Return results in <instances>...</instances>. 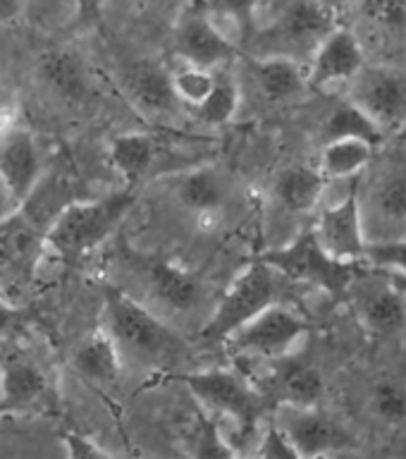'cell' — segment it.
I'll return each instance as SVG.
<instances>
[{"mask_svg":"<svg viewBox=\"0 0 406 459\" xmlns=\"http://www.w3.org/2000/svg\"><path fill=\"white\" fill-rule=\"evenodd\" d=\"M364 14L390 34L406 31V0H364Z\"/></svg>","mask_w":406,"mask_h":459,"instance_id":"32","label":"cell"},{"mask_svg":"<svg viewBox=\"0 0 406 459\" xmlns=\"http://www.w3.org/2000/svg\"><path fill=\"white\" fill-rule=\"evenodd\" d=\"M361 321L376 335H393L406 325V294L385 282L364 287L358 294Z\"/></svg>","mask_w":406,"mask_h":459,"instance_id":"16","label":"cell"},{"mask_svg":"<svg viewBox=\"0 0 406 459\" xmlns=\"http://www.w3.org/2000/svg\"><path fill=\"white\" fill-rule=\"evenodd\" d=\"M364 258L373 265L394 268L406 278V239H393V242L366 244Z\"/></svg>","mask_w":406,"mask_h":459,"instance_id":"34","label":"cell"},{"mask_svg":"<svg viewBox=\"0 0 406 459\" xmlns=\"http://www.w3.org/2000/svg\"><path fill=\"white\" fill-rule=\"evenodd\" d=\"M328 3H333V5H335V3H337V0H328Z\"/></svg>","mask_w":406,"mask_h":459,"instance_id":"42","label":"cell"},{"mask_svg":"<svg viewBox=\"0 0 406 459\" xmlns=\"http://www.w3.org/2000/svg\"><path fill=\"white\" fill-rule=\"evenodd\" d=\"M280 394L287 404H301V407H314L318 404L325 393V383L318 368L314 366H287L280 373Z\"/></svg>","mask_w":406,"mask_h":459,"instance_id":"25","label":"cell"},{"mask_svg":"<svg viewBox=\"0 0 406 459\" xmlns=\"http://www.w3.org/2000/svg\"><path fill=\"white\" fill-rule=\"evenodd\" d=\"M134 204V192H113L100 199L72 201L46 228V249L74 264L106 242Z\"/></svg>","mask_w":406,"mask_h":459,"instance_id":"1","label":"cell"},{"mask_svg":"<svg viewBox=\"0 0 406 459\" xmlns=\"http://www.w3.org/2000/svg\"><path fill=\"white\" fill-rule=\"evenodd\" d=\"M206 7L215 20L232 22L239 34H246L254 24L261 0H208Z\"/></svg>","mask_w":406,"mask_h":459,"instance_id":"33","label":"cell"},{"mask_svg":"<svg viewBox=\"0 0 406 459\" xmlns=\"http://www.w3.org/2000/svg\"><path fill=\"white\" fill-rule=\"evenodd\" d=\"M272 423L285 433L297 457H325L351 447L350 433L318 404L301 407V404L280 402Z\"/></svg>","mask_w":406,"mask_h":459,"instance_id":"7","label":"cell"},{"mask_svg":"<svg viewBox=\"0 0 406 459\" xmlns=\"http://www.w3.org/2000/svg\"><path fill=\"white\" fill-rule=\"evenodd\" d=\"M307 333L308 323L299 314H294L292 308L275 301L232 333L228 342H232L237 351L251 357L282 359Z\"/></svg>","mask_w":406,"mask_h":459,"instance_id":"8","label":"cell"},{"mask_svg":"<svg viewBox=\"0 0 406 459\" xmlns=\"http://www.w3.org/2000/svg\"><path fill=\"white\" fill-rule=\"evenodd\" d=\"M366 65V53L357 34L347 27H335L311 53L307 77L311 86L347 84Z\"/></svg>","mask_w":406,"mask_h":459,"instance_id":"12","label":"cell"},{"mask_svg":"<svg viewBox=\"0 0 406 459\" xmlns=\"http://www.w3.org/2000/svg\"><path fill=\"white\" fill-rule=\"evenodd\" d=\"M239 108V86L229 74L215 70V84L206 99L196 106V113L206 125H225Z\"/></svg>","mask_w":406,"mask_h":459,"instance_id":"26","label":"cell"},{"mask_svg":"<svg viewBox=\"0 0 406 459\" xmlns=\"http://www.w3.org/2000/svg\"><path fill=\"white\" fill-rule=\"evenodd\" d=\"M24 10V0H0V24H13Z\"/></svg>","mask_w":406,"mask_h":459,"instance_id":"40","label":"cell"},{"mask_svg":"<svg viewBox=\"0 0 406 459\" xmlns=\"http://www.w3.org/2000/svg\"><path fill=\"white\" fill-rule=\"evenodd\" d=\"M328 178L314 165H292L280 172L275 179V196L287 211L292 213H308L318 206L325 192Z\"/></svg>","mask_w":406,"mask_h":459,"instance_id":"21","label":"cell"},{"mask_svg":"<svg viewBox=\"0 0 406 459\" xmlns=\"http://www.w3.org/2000/svg\"><path fill=\"white\" fill-rule=\"evenodd\" d=\"M65 443H67L70 457H110L106 450H100L99 445L91 443L89 437L77 436V433H67Z\"/></svg>","mask_w":406,"mask_h":459,"instance_id":"36","label":"cell"},{"mask_svg":"<svg viewBox=\"0 0 406 459\" xmlns=\"http://www.w3.org/2000/svg\"><path fill=\"white\" fill-rule=\"evenodd\" d=\"M77 7V14L82 22H99L103 14L106 0H72Z\"/></svg>","mask_w":406,"mask_h":459,"instance_id":"38","label":"cell"},{"mask_svg":"<svg viewBox=\"0 0 406 459\" xmlns=\"http://www.w3.org/2000/svg\"><path fill=\"white\" fill-rule=\"evenodd\" d=\"M20 211V201L14 199L13 192L7 189V185L0 179V221H5L13 213Z\"/></svg>","mask_w":406,"mask_h":459,"instance_id":"39","label":"cell"},{"mask_svg":"<svg viewBox=\"0 0 406 459\" xmlns=\"http://www.w3.org/2000/svg\"><path fill=\"white\" fill-rule=\"evenodd\" d=\"M149 282L153 297L177 314L194 308L203 297V285L199 278L168 261H153L149 265Z\"/></svg>","mask_w":406,"mask_h":459,"instance_id":"19","label":"cell"},{"mask_svg":"<svg viewBox=\"0 0 406 459\" xmlns=\"http://www.w3.org/2000/svg\"><path fill=\"white\" fill-rule=\"evenodd\" d=\"M215 84V70L196 67V65H182L177 72H172V86L179 103L196 108L206 99Z\"/></svg>","mask_w":406,"mask_h":459,"instance_id":"29","label":"cell"},{"mask_svg":"<svg viewBox=\"0 0 406 459\" xmlns=\"http://www.w3.org/2000/svg\"><path fill=\"white\" fill-rule=\"evenodd\" d=\"M22 321V311L7 294L0 292V337L10 335Z\"/></svg>","mask_w":406,"mask_h":459,"instance_id":"37","label":"cell"},{"mask_svg":"<svg viewBox=\"0 0 406 459\" xmlns=\"http://www.w3.org/2000/svg\"><path fill=\"white\" fill-rule=\"evenodd\" d=\"M373 411L390 426L406 423V387L393 380H383L373 390Z\"/></svg>","mask_w":406,"mask_h":459,"instance_id":"31","label":"cell"},{"mask_svg":"<svg viewBox=\"0 0 406 459\" xmlns=\"http://www.w3.org/2000/svg\"><path fill=\"white\" fill-rule=\"evenodd\" d=\"M149 3H153V5H168L172 0H149Z\"/></svg>","mask_w":406,"mask_h":459,"instance_id":"41","label":"cell"},{"mask_svg":"<svg viewBox=\"0 0 406 459\" xmlns=\"http://www.w3.org/2000/svg\"><path fill=\"white\" fill-rule=\"evenodd\" d=\"M261 261L272 265L282 278L321 287L335 299H342L357 278V261H342L323 249L314 228L299 232L285 247L261 254Z\"/></svg>","mask_w":406,"mask_h":459,"instance_id":"3","label":"cell"},{"mask_svg":"<svg viewBox=\"0 0 406 459\" xmlns=\"http://www.w3.org/2000/svg\"><path fill=\"white\" fill-rule=\"evenodd\" d=\"M373 151L376 146L364 139H357V136L333 139V142L323 143L318 170L328 179H350L371 163Z\"/></svg>","mask_w":406,"mask_h":459,"instance_id":"22","label":"cell"},{"mask_svg":"<svg viewBox=\"0 0 406 459\" xmlns=\"http://www.w3.org/2000/svg\"><path fill=\"white\" fill-rule=\"evenodd\" d=\"M0 292H3V287H0ZM3 294H5V292H3Z\"/></svg>","mask_w":406,"mask_h":459,"instance_id":"43","label":"cell"},{"mask_svg":"<svg viewBox=\"0 0 406 459\" xmlns=\"http://www.w3.org/2000/svg\"><path fill=\"white\" fill-rule=\"evenodd\" d=\"M256 455L258 457H297V452H294V447L285 437V433L275 423H271L265 429L263 437L258 440Z\"/></svg>","mask_w":406,"mask_h":459,"instance_id":"35","label":"cell"},{"mask_svg":"<svg viewBox=\"0 0 406 459\" xmlns=\"http://www.w3.org/2000/svg\"><path fill=\"white\" fill-rule=\"evenodd\" d=\"M106 330L125 359L139 364H163L182 351L177 333L165 325L149 307L117 287L106 290Z\"/></svg>","mask_w":406,"mask_h":459,"instance_id":"2","label":"cell"},{"mask_svg":"<svg viewBox=\"0 0 406 459\" xmlns=\"http://www.w3.org/2000/svg\"><path fill=\"white\" fill-rule=\"evenodd\" d=\"M335 27V10L328 0H287L275 20V34L289 48L311 53Z\"/></svg>","mask_w":406,"mask_h":459,"instance_id":"13","label":"cell"},{"mask_svg":"<svg viewBox=\"0 0 406 459\" xmlns=\"http://www.w3.org/2000/svg\"><path fill=\"white\" fill-rule=\"evenodd\" d=\"M251 70L261 91L271 100H292L301 96L308 86L307 70L301 67L297 57L285 56V53L258 57L251 63Z\"/></svg>","mask_w":406,"mask_h":459,"instance_id":"18","label":"cell"},{"mask_svg":"<svg viewBox=\"0 0 406 459\" xmlns=\"http://www.w3.org/2000/svg\"><path fill=\"white\" fill-rule=\"evenodd\" d=\"M46 373L29 357H7L0 368V404L5 409L31 407L46 394Z\"/></svg>","mask_w":406,"mask_h":459,"instance_id":"17","label":"cell"},{"mask_svg":"<svg viewBox=\"0 0 406 459\" xmlns=\"http://www.w3.org/2000/svg\"><path fill=\"white\" fill-rule=\"evenodd\" d=\"M280 278L282 275L261 258L246 265L225 290L218 307L201 330L203 342H228L229 335L242 328L244 323H249L263 308L275 304L280 294Z\"/></svg>","mask_w":406,"mask_h":459,"instance_id":"4","label":"cell"},{"mask_svg":"<svg viewBox=\"0 0 406 459\" xmlns=\"http://www.w3.org/2000/svg\"><path fill=\"white\" fill-rule=\"evenodd\" d=\"M43 175L41 151L27 129H7L0 134V179L13 196L24 204Z\"/></svg>","mask_w":406,"mask_h":459,"instance_id":"14","label":"cell"},{"mask_svg":"<svg viewBox=\"0 0 406 459\" xmlns=\"http://www.w3.org/2000/svg\"><path fill=\"white\" fill-rule=\"evenodd\" d=\"M43 74L67 99H79L86 91L82 63L70 50L46 53V57H43Z\"/></svg>","mask_w":406,"mask_h":459,"instance_id":"27","label":"cell"},{"mask_svg":"<svg viewBox=\"0 0 406 459\" xmlns=\"http://www.w3.org/2000/svg\"><path fill=\"white\" fill-rule=\"evenodd\" d=\"M46 232L17 211L0 221V287L10 297L13 287H24L46 251Z\"/></svg>","mask_w":406,"mask_h":459,"instance_id":"10","label":"cell"},{"mask_svg":"<svg viewBox=\"0 0 406 459\" xmlns=\"http://www.w3.org/2000/svg\"><path fill=\"white\" fill-rule=\"evenodd\" d=\"M347 99L364 110L383 132L406 127V67L366 63L347 82Z\"/></svg>","mask_w":406,"mask_h":459,"instance_id":"5","label":"cell"},{"mask_svg":"<svg viewBox=\"0 0 406 459\" xmlns=\"http://www.w3.org/2000/svg\"><path fill=\"white\" fill-rule=\"evenodd\" d=\"M371 204L383 221L406 222V172H390L373 186Z\"/></svg>","mask_w":406,"mask_h":459,"instance_id":"28","label":"cell"},{"mask_svg":"<svg viewBox=\"0 0 406 459\" xmlns=\"http://www.w3.org/2000/svg\"><path fill=\"white\" fill-rule=\"evenodd\" d=\"M342 136H357V139H364V142L378 149L383 139H385V132L361 108L354 106L350 99H344L323 125V143L333 142V139H342Z\"/></svg>","mask_w":406,"mask_h":459,"instance_id":"24","label":"cell"},{"mask_svg":"<svg viewBox=\"0 0 406 459\" xmlns=\"http://www.w3.org/2000/svg\"><path fill=\"white\" fill-rule=\"evenodd\" d=\"M189 393L213 414L232 419L242 429H254L261 416L263 397L244 376L229 368H208L185 376Z\"/></svg>","mask_w":406,"mask_h":459,"instance_id":"6","label":"cell"},{"mask_svg":"<svg viewBox=\"0 0 406 459\" xmlns=\"http://www.w3.org/2000/svg\"><path fill=\"white\" fill-rule=\"evenodd\" d=\"M110 160L129 186L136 185L156 160V142L136 132L115 136L110 143Z\"/></svg>","mask_w":406,"mask_h":459,"instance_id":"23","label":"cell"},{"mask_svg":"<svg viewBox=\"0 0 406 459\" xmlns=\"http://www.w3.org/2000/svg\"><path fill=\"white\" fill-rule=\"evenodd\" d=\"M182 201L186 206L196 208V211H213L218 204H220V185L211 170H196L192 175H186V179L182 182Z\"/></svg>","mask_w":406,"mask_h":459,"instance_id":"30","label":"cell"},{"mask_svg":"<svg viewBox=\"0 0 406 459\" xmlns=\"http://www.w3.org/2000/svg\"><path fill=\"white\" fill-rule=\"evenodd\" d=\"M314 232L323 249L342 261H364L366 237L361 222L358 194H347L342 201L323 208L314 222Z\"/></svg>","mask_w":406,"mask_h":459,"instance_id":"11","label":"cell"},{"mask_svg":"<svg viewBox=\"0 0 406 459\" xmlns=\"http://www.w3.org/2000/svg\"><path fill=\"white\" fill-rule=\"evenodd\" d=\"M72 364H74L79 376H84L86 380L99 383V385H110V383L120 378L122 354L113 337H110V333L106 328H100L79 344Z\"/></svg>","mask_w":406,"mask_h":459,"instance_id":"20","label":"cell"},{"mask_svg":"<svg viewBox=\"0 0 406 459\" xmlns=\"http://www.w3.org/2000/svg\"><path fill=\"white\" fill-rule=\"evenodd\" d=\"M175 53L186 65L220 70L237 56V43L222 31L206 5H194L179 14L175 27Z\"/></svg>","mask_w":406,"mask_h":459,"instance_id":"9","label":"cell"},{"mask_svg":"<svg viewBox=\"0 0 406 459\" xmlns=\"http://www.w3.org/2000/svg\"><path fill=\"white\" fill-rule=\"evenodd\" d=\"M125 89L132 103L142 108L143 113H170L179 103L172 86V72L149 60L134 63L125 72Z\"/></svg>","mask_w":406,"mask_h":459,"instance_id":"15","label":"cell"}]
</instances>
